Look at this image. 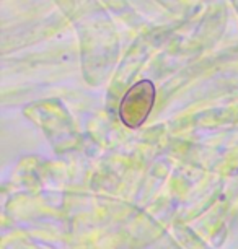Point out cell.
<instances>
[{"instance_id": "1", "label": "cell", "mask_w": 238, "mask_h": 249, "mask_svg": "<svg viewBox=\"0 0 238 249\" xmlns=\"http://www.w3.org/2000/svg\"><path fill=\"white\" fill-rule=\"evenodd\" d=\"M157 88L150 80H141L126 91L119 103V119L129 129H139L155 105Z\"/></svg>"}]
</instances>
